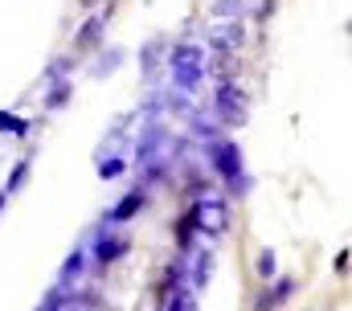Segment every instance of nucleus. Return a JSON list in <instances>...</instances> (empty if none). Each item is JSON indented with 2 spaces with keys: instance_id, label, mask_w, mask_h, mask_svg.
Instances as JSON below:
<instances>
[{
  "instance_id": "obj_1",
  "label": "nucleus",
  "mask_w": 352,
  "mask_h": 311,
  "mask_svg": "<svg viewBox=\"0 0 352 311\" xmlns=\"http://www.w3.org/2000/svg\"><path fill=\"white\" fill-rule=\"evenodd\" d=\"M201 148V164L209 168V176L221 184V193L230 197V201H246L250 193H254V172L246 168V156H242V144L234 140V136H213V140H205V144H197Z\"/></svg>"
},
{
  "instance_id": "obj_2",
  "label": "nucleus",
  "mask_w": 352,
  "mask_h": 311,
  "mask_svg": "<svg viewBox=\"0 0 352 311\" xmlns=\"http://www.w3.org/2000/svg\"><path fill=\"white\" fill-rule=\"evenodd\" d=\"M164 70H168V86L173 90L197 98L205 78H209V50H205V41H192V37L173 41L164 50Z\"/></svg>"
},
{
  "instance_id": "obj_3",
  "label": "nucleus",
  "mask_w": 352,
  "mask_h": 311,
  "mask_svg": "<svg viewBox=\"0 0 352 311\" xmlns=\"http://www.w3.org/2000/svg\"><path fill=\"white\" fill-rule=\"evenodd\" d=\"M209 111L221 123V131L246 127L250 119V94L238 78H213V94H209Z\"/></svg>"
},
{
  "instance_id": "obj_4",
  "label": "nucleus",
  "mask_w": 352,
  "mask_h": 311,
  "mask_svg": "<svg viewBox=\"0 0 352 311\" xmlns=\"http://www.w3.org/2000/svg\"><path fill=\"white\" fill-rule=\"evenodd\" d=\"M131 233L123 230V226H102V222H94L87 230V250H90V266L94 270H107V266H115V262H123L127 254H131Z\"/></svg>"
},
{
  "instance_id": "obj_5",
  "label": "nucleus",
  "mask_w": 352,
  "mask_h": 311,
  "mask_svg": "<svg viewBox=\"0 0 352 311\" xmlns=\"http://www.w3.org/2000/svg\"><path fill=\"white\" fill-rule=\"evenodd\" d=\"M192 205H197V233H201V242H217V237H226L230 233V197L226 193H205V197H192Z\"/></svg>"
},
{
  "instance_id": "obj_6",
  "label": "nucleus",
  "mask_w": 352,
  "mask_h": 311,
  "mask_svg": "<svg viewBox=\"0 0 352 311\" xmlns=\"http://www.w3.org/2000/svg\"><path fill=\"white\" fill-rule=\"evenodd\" d=\"M111 12H115V0H111L107 8H94L87 21L74 29V50H70V54H74L78 62L90 58L94 50H102V41H107V25H111Z\"/></svg>"
},
{
  "instance_id": "obj_7",
  "label": "nucleus",
  "mask_w": 352,
  "mask_h": 311,
  "mask_svg": "<svg viewBox=\"0 0 352 311\" xmlns=\"http://www.w3.org/2000/svg\"><path fill=\"white\" fill-rule=\"evenodd\" d=\"M213 270H217V250H213V242H197L192 246V254L184 258V275H188V291H205L209 283H213Z\"/></svg>"
},
{
  "instance_id": "obj_8",
  "label": "nucleus",
  "mask_w": 352,
  "mask_h": 311,
  "mask_svg": "<svg viewBox=\"0 0 352 311\" xmlns=\"http://www.w3.org/2000/svg\"><path fill=\"white\" fill-rule=\"evenodd\" d=\"M148 201H152V193H148L144 184H131V189H127V193H123V197H119L98 222H102V226H131V222L148 209Z\"/></svg>"
},
{
  "instance_id": "obj_9",
  "label": "nucleus",
  "mask_w": 352,
  "mask_h": 311,
  "mask_svg": "<svg viewBox=\"0 0 352 311\" xmlns=\"http://www.w3.org/2000/svg\"><path fill=\"white\" fill-rule=\"evenodd\" d=\"M246 45V25L242 21H213L205 33V50L209 54H238Z\"/></svg>"
},
{
  "instance_id": "obj_10",
  "label": "nucleus",
  "mask_w": 352,
  "mask_h": 311,
  "mask_svg": "<svg viewBox=\"0 0 352 311\" xmlns=\"http://www.w3.org/2000/svg\"><path fill=\"white\" fill-rule=\"evenodd\" d=\"M87 270H90V250H87V233H82V242L62 258V266H58V287H78V283H87Z\"/></svg>"
},
{
  "instance_id": "obj_11",
  "label": "nucleus",
  "mask_w": 352,
  "mask_h": 311,
  "mask_svg": "<svg viewBox=\"0 0 352 311\" xmlns=\"http://www.w3.org/2000/svg\"><path fill=\"white\" fill-rule=\"evenodd\" d=\"M197 242H201V233H197V205L188 201V205L180 209V217H173V246H176L180 258H188Z\"/></svg>"
},
{
  "instance_id": "obj_12",
  "label": "nucleus",
  "mask_w": 352,
  "mask_h": 311,
  "mask_svg": "<svg viewBox=\"0 0 352 311\" xmlns=\"http://www.w3.org/2000/svg\"><path fill=\"white\" fill-rule=\"evenodd\" d=\"M164 50H168V37L164 33H156V37H148L144 45H140V70L148 82H156L160 70H164Z\"/></svg>"
},
{
  "instance_id": "obj_13",
  "label": "nucleus",
  "mask_w": 352,
  "mask_h": 311,
  "mask_svg": "<svg viewBox=\"0 0 352 311\" xmlns=\"http://www.w3.org/2000/svg\"><path fill=\"white\" fill-rule=\"evenodd\" d=\"M188 287V275H184V258L173 254V262L164 266V275H160V283H156V308L164 303V299H173L176 291H184Z\"/></svg>"
},
{
  "instance_id": "obj_14",
  "label": "nucleus",
  "mask_w": 352,
  "mask_h": 311,
  "mask_svg": "<svg viewBox=\"0 0 352 311\" xmlns=\"http://www.w3.org/2000/svg\"><path fill=\"white\" fill-rule=\"evenodd\" d=\"M70 98H74V78H54L41 86V111L45 115H58L62 107H70Z\"/></svg>"
},
{
  "instance_id": "obj_15",
  "label": "nucleus",
  "mask_w": 352,
  "mask_h": 311,
  "mask_svg": "<svg viewBox=\"0 0 352 311\" xmlns=\"http://www.w3.org/2000/svg\"><path fill=\"white\" fill-rule=\"evenodd\" d=\"M184 123H188V136L197 140V144H205V140H213V136H221V123L213 119V111L209 107H188V115H184Z\"/></svg>"
},
{
  "instance_id": "obj_16",
  "label": "nucleus",
  "mask_w": 352,
  "mask_h": 311,
  "mask_svg": "<svg viewBox=\"0 0 352 311\" xmlns=\"http://www.w3.org/2000/svg\"><path fill=\"white\" fill-rule=\"evenodd\" d=\"M98 58L90 62V78H111L123 62H127V50H119V45H111V50H94Z\"/></svg>"
},
{
  "instance_id": "obj_17",
  "label": "nucleus",
  "mask_w": 352,
  "mask_h": 311,
  "mask_svg": "<svg viewBox=\"0 0 352 311\" xmlns=\"http://www.w3.org/2000/svg\"><path fill=\"white\" fill-rule=\"evenodd\" d=\"M37 123H41V119H25V115H16V111H0V136L29 140V136L37 131Z\"/></svg>"
},
{
  "instance_id": "obj_18",
  "label": "nucleus",
  "mask_w": 352,
  "mask_h": 311,
  "mask_svg": "<svg viewBox=\"0 0 352 311\" xmlns=\"http://www.w3.org/2000/svg\"><path fill=\"white\" fill-rule=\"evenodd\" d=\"M29 176H33V152H25L16 164H12V168H8V176H4V184H0V189L8 193V201L25 189V180H29Z\"/></svg>"
},
{
  "instance_id": "obj_19",
  "label": "nucleus",
  "mask_w": 352,
  "mask_h": 311,
  "mask_svg": "<svg viewBox=\"0 0 352 311\" xmlns=\"http://www.w3.org/2000/svg\"><path fill=\"white\" fill-rule=\"evenodd\" d=\"M131 172V160L127 156H94V176L98 180H119Z\"/></svg>"
},
{
  "instance_id": "obj_20",
  "label": "nucleus",
  "mask_w": 352,
  "mask_h": 311,
  "mask_svg": "<svg viewBox=\"0 0 352 311\" xmlns=\"http://www.w3.org/2000/svg\"><path fill=\"white\" fill-rule=\"evenodd\" d=\"M74 70H78V58H74V54H62V58H54V62L41 70V86L54 82V78H74Z\"/></svg>"
},
{
  "instance_id": "obj_21",
  "label": "nucleus",
  "mask_w": 352,
  "mask_h": 311,
  "mask_svg": "<svg viewBox=\"0 0 352 311\" xmlns=\"http://www.w3.org/2000/svg\"><path fill=\"white\" fill-rule=\"evenodd\" d=\"M254 275H258V283H270V279L278 275V254H274L270 246L258 250V258H254Z\"/></svg>"
},
{
  "instance_id": "obj_22",
  "label": "nucleus",
  "mask_w": 352,
  "mask_h": 311,
  "mask_svg": "<svg viewBox=\"0 0 352 311\" xmlns=\"http://www.w3.org/2000/svg\"><path fill=\"white\" fill-rule=\"evenodd\" d=\"M209 12L217 21H246V0H213Z\"/></svg>"
},
{
  "instance_id": "obj_23",
  "label": "nucleus",
  "mask_w": 352,
  "mask_h": 311,
  "mask_svg": "<svg viewBox=\"0 0 352 311\" xmlns=\"http://www.w3.org/2000/svg\"><path fill=\"white\" fill-rule=\"evenodd\" d=\"M197 299H201V295L184 287V291H176L173 299H164V303H160V311H201V303H197Z\"/></svg>"
},
{
  "instance_id": "obj_24",
  "label": "nucleus",
  "mask_w": 352,
  "mask_h": 311,
  "mask_svg": "<svg viewBox=\"0 0 352 311\" xmlns=\"http://www.w3.org/2000/svg\"><path fill=\"white\" fill-rule=\"evenodd\" d=\"M250 311H278V303H274V295H270V287H258V295H254V308Z\"/></svg>"
},
{
  "instance_id": "obj_25",
  "label": "nucleus",
  "mask_w": 352,
  "mask_h": 311,
  "mask_svg": "<svg viewBox=\"0 0 352 311\" xmlns=\"http://www.w3.org/2000/svg\"><path fill=\"white\" fill-rule=\"evenodd\" d=\"M332 270H336L340 279L349 275V246H340V250H336V258H332Z\"/></svg>"
},
{
  "instance_id": "obj_26",
  "label": "nucleus",
  "mask_w": 352,
  "mask_h": 311,
  "mask_svg": "<svg viewBox=\"0 0 352 311\" xmlns=\"http://www.w3.org/2000/svg\"><path fill=\"white\" fill-rule=\"evenodd\" d=\"M274 4H278V0H258V8H254V12H250V21H258V25H263L266 17H270V12H274Z\"/></svg>"
},
{
  "instance_id": "obj_27",
  "label": "nucleus",
  "mask_w": 352,
  "mask_h": 311,
  "mask_svg": "<svg viewBox=\"0 0 352 311\" xmlns=\"http://www.w3.org/2000/svg\"><path fill=\"white\" fill-rule=\"evenodd\" d=\"M4 209H8V193L0 189V213H4Z\"/></svg>"
},
{
  "instance_id": "obj_28",
  "label": "nucleus",
  "mask_w": 352,
  "mask_h": 311,
  "mask_svg": "<svg viewBox=\"0 0 352 311\" xmlns=\"http://www.w3.org/2000/svg\"><path fill=\"white\" fill-rule=\"evenodd\" d=\"M82 4H87V8H94V4H98V0H82Z\"/></svg>"
},
{
  "instance_id": "obj_29",
  "label": "nucleus",
  "mask_w": 352,
  "mask_h": 311,
  "mask_svg": "<svg viewBox=\"0 0 352 311\" xmlns=\"http://www.w3.org/2000/svg\"><path fill=\"white\" fill-rule=\"evenodd\" d=\"M148 4H156V0H148Z\"/></svg>"
}]
</instances>
